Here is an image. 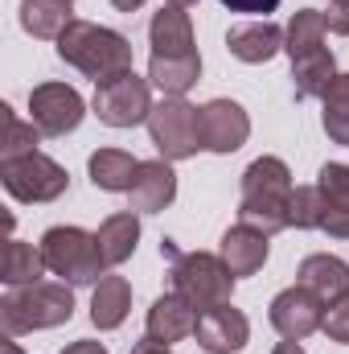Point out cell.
<instances>
[{
	"mask_svg": "<svg viewBox=\"0 0 349 354\" xmlns=\"http://www.w3.org/2000/svg\"><path fill=\"white\" fill-rule=\"evenodd\" d=\"M292 169L279 157H259L243 169L239 223L259 227L263 235H279L292 227Z\"/></svg>",
	"mask_w": 349,
	"mask_h": 354,
	"instance_id": "obj_1",
	"label": "cell"
},
{
	"mask_svg": "<svg viewBox=\"0 0 349 354\" xmlns=\"http://www.w3.org/2000/svg\"><path fill=\"white\" fill-rule=\"evenodd\" d=\"M58 58L74 71H83L87 79L107 83V79H119L132 71V41L107 25H94V21H70L66 33L58 37Z\"/></svg>",
	"mask_w": 349,
	"mask_h": 354,
	"instance_id": "obj_2",
	"label": "cell"
},
{
	"mask_svg": "<svg viewBox=\"0 0 349 354\" xmlns=\"http://www.w3.org/2000/svg\"><path fill=\"white\" fill-rule=\"evenodd\" d=\"M74 317V292L66 280H33L21 288H8L0 297V326L4 338H21L33 330H54Z\"/></svg>",
	"mask_w": 349,
	"mask_h": 354,
	"instance_id": "obj_3",
	"label": "cell"
},
{
	"mask_svg": "<svg viewBox=\"0 0 349 354\" xmlns=\"http://www.w3.org/2000/svg\"><path fill=\"white\" fill-rule=\"evenodd\" d=\"M161 256H173V292H181L197 313L214 305H230L235 276L222 264V256L210 252H173V243H161Z\"/></svg>",
	"mask_w": 349,
	"mask_h": 354,
	"instance_id": "obj_4",
	"label": "cell"
},
{
	"mask_svg": "<svg viewBox=\"0 0 349 354\" xmlns=\"http://www.w3.org/2000/svg\"><path fill=\"white\" fill-rule=\"evenodd\" d=\"M37 248L46 256V268L54 276H62L70 288L99 284L107 276V260L99 252V239L90 231H83V227H50Z\"/></svg>",
	"mask_w": 349,
	"mask_h": 354,
	"instance_id": "obj_5",
	"label": "cell"
},
{
	"mask_svg": "<svg viewBox=\"0 0 349 354\" xmlns=\"http://www.w3.org/2000/svg\"><path fill=\"white\" fill-rule=\"evenodd\" d=\"M148 136L165 161H189L201 145V107L185 99H161L148 115Z\"/></svg>",
	"mask_w": 349,
	"mask_h": 354,
	"instance_id": "obj_6",
	"label": "cell"
},
{
	"mask_svg": "<svg viewBox=\"0 0 349 354\" xmlns=\"http://www.w3.org/2000/svg\"><path fill=\"white\" fill-rule=\"evenodd\" d=\"M0 181L25 206L58 202L70 189V174L54 157H46V153H29V157H17V161H0Z\"/></svg>",
	"mask_w": 349,
	"mask_h": 354,
	"instance_id": "obj_7",
	"label": "cell"
},
{
	"mask_svg": "<svg viewBox=\"0 0 349 354\" xmlns=\"http://www.w3.org/2000/svg\"><path fill=\"white\" fill-rule=\"evenodd\" d=\"M148 87H152L148 79H140L136 71H128V75H119V79L99 83L90 107H94V115H99L107 128H136V124H148V115H152V107H157Z\"/></svg>",
	"mask_w": 349,
	"mask_h": 354,
	"instance_id": "obj_8",
	"label": "cell"
},
{
	"mask_svg": "<svg viewBox=\"0 0 349 354\" xmlns=\"http://www.w3.org/2000/svg\"><path fill=\"white\" fill-rule=\"evenodd\" d=\"M29 120L41 128V136H70L83 115H87V103L83 95L66 83H41V87L29 91Z\"/></svg>",
	"mask_w": 349,
	"mask_h": 354,
	"instance_id": "obj_9",
	"label": "cell"
},
{
	"mask_svg": "<svg viewBox=\"0 0 349 354\" xmlns=\"http://www.w3.org/2000/svg\"><path fill=\"white\" fill-rule=\"evenodd\" d=\"M251 136V115L243 103L235 99H210L201 107V145L218 157L226 153H239Z\"/></svg>",
	"mask_w": 349,
	"mask_h": 354,
	"instance_id": "obj_10",
	"label": "cell"
},
{
	"mask_svg": "<svg viewBox=\"0 0 349 354\" xmlns=\"http://www.w3.org/2000/svg\"><path fill=\"white\" fill-rule=\"evenodd\" d=\"M325 309H329V305H325V301H317L304 284H292V288H283V292L271 301L267 317H271V326L279 330V338L304 342L308 334H317V330H321Z\"/></svg>",
	"mask_w": 349,
	"mask_h": 354,
	"instance_id": "obj_11",
	"label": "cell"
},
{
	"mask_svg": "<svg viewBox=\"0 0 349 354\" xmlns=\"http://www.w3.org/2000/svg\"><path fill=\"white\" fill-rule=\"evenodd\" d=\"M197 346L210 354H239L251 342V322L235 309V305H214L206 313H197Z\"/></svg>",
	"mask_w": 349,
	"mask_h": 354,
	"instance_id": "obj_12",
	"label": "cell"
},
{
	"mask_svg": "<svg viewBox=\"0 0 349 354\" xmlns=\"http://www.w3.org/2000/svg\"><path fill=\"white\" fill-rule=\"evenodd\" d=\"M128 198H132V210H136V214H161L165 206H173V198H177L173 161H165V157H157V161H140Z\"/></svg>",
	"mask_w": 349,
	"mask_h": 354,
	"instance_id": "obj_13",
	"label": "cell"
},
{
	"mask_svg": "<svg viewBox=\"0 0 349 354\" xmlns=\"http://www.w3.org/2000/svg\"><path fill=\"white\" fill-rule=\"evenodd\" d=\"M283 41H288V33L275 25V21H243V25H235L230 33H226V50L239 58V62H247V66H259V62H271L279 50H283Z\"/></svg>",
	"mask_w": 349,
	"mask_h": 354,
	"instance_id": "obj_14",
	"label": "cell"
},
{
	"mask_svg": "<svg viewBox=\"0 0 349 354\" xmlns=\"http://www.w3.org/2000/svg\"><path fill=\"white\" fill-rule=\"evenodd\" d=\"M267 252H271V235H263L259 227H247V223H235L226 235H222V264L230 268V276H255L267 264Z\"/></svg>",
	"mask_w": 349,
	"mask_h": 354,
	"instance_id": "obj_15",
	"label": "cell"
},
{
	"mask_svg": "<svg viewBox=\"0 0 349 354\" xmlns=\"http://www.w3.org/2000/svg\"><path fill=\"white\" fill-rule=\"evenodd\" d=\"M193 330H197V309H193L181 292H165V297L152 301L148 326H144V334H148L152 342L173 346V342H181V338H189Z\"/></svg>",
	"mask_w": 349,
	"mask_h": 354,
	"instance_id": "obj_16",
	"label": "cell"
},
{
	"mask_svg": "<svg viewBox=\"0 0 349 354\" xmlns=\"http://www.w3.org/2000/svg\"><path fill=\"white\" fill-rule=\"evenodd\" d=\"M296 284H304L317 301H325V305H333V301H341L349 297V264L346 260H337V256H308L300 272H296Z\"/></svg>",
	"mask_w": 349,
	"mask_h": 354,
	"instance_id": "obj_17",
	"label": "cell"
},
{
	"mask_svg": "<svg viewBox=\"0 0 349 354\" xmlns=\"http://www.w3.org/2000/svg\"><path fill=\"white\" fill-rule=\"evenodd\" d=\"M148 41H152V54L161 58H181V54H197L193 46V21L185 8H161L152 21H148Z\"/></svg>",
	"mask_w": 349,
	"mask_h": 354,
	"instance_id": "obj_18",
	"label": "cell"
},
{
	"mask_svg": "<svg viewBox=\"0 0 349 354\" xmlns=\"http://www.w3.org/2000/svg\"><path fill=\"white\" fill-rule=\"evenodd\" d=\"M321 198H325V223L321 231L333 235V239H349V165H325L321 177Z\"/></svg>",
	"mask_w": 349,
	"mask_h": 354,
	"instance_id": "obj_19",
	"label": "cell"
},
{
	"mask_svg": "<svg viewBox=\"0 0 349 354\" xmlns=\"http://www.w3.org/2000/svg\"><path fill=\"white\" fill-rule=\"evenodd\" d=\"M197 79H201V54H181V58L152 54V62H148V83L165 99H185V91Z\"/></svg>",
	"mask_w": 349,
	"mask_h": 354,
	"instance_id": "obj_20",
	"label": "cell"
},
{
	"mask_svg": "<svg viewBox=\"0 0 349 354\" xmlns=\"http://www.w3.org/2000/svg\"><path fill=\"white\" fill-rule=\"evenodd\" d=\"M337 79V58L329 46L304 54L292 62V87H296V99H325V91L333 87Z\"/></svg>",
	"mask_w": 349,
	"mask_h": 354,
	"instance_id": "obj_21",
	"label": "cell"
},
{
	"mask_svg": "<svg viewBox=\"0 0 349 354\" xmlns=\"http://www.w3.org/2000/svg\"><path fill=\"white\" fill-rule=\"evenodd\" d=\"M136 169H140V161L123 149H94L87 161L94 189H107V194H128L132 181H136Z\"/></svg>",
	"mask_w": 349,
	"mask_h": 354,
	"instance_id": "obj_22",
	"label": "cell"
},
{
	"mask_svg": "<svg viewBox=\"0 0 349 354\" xmlns=\"http://www.w3.org/2000/svg\"><path fill=\"white\" fill-rule=\"evenodd\" d=\"M132 309V284L123 276H103L90 292V322L99 330H119Z\"/></svg>",
	"mask_w": 349,
	"mask_h": 354,
	"instance_id": "obj_23",
	"label": "cell"
},
{
	"mask_svg": "<svg viewBox=\"0 0 349 354\" xmlns=\"http://www.w3.org/2000/svg\"><path fill=\"white\" fill-rule=\"evenodd\" d=\"M94 239H99V252H103L107 268L132 260V252L140 243V218H136V210H119V214L103 218V227L94 231Z\"/></svg>",
	"mask_w": 349,
	"mask_h": 354,
	"instance_id": "obj_24",
	"label": "cell"
},
{
	"mask_svg": "<svg viewBox=\"0 0 349 354\" xmlns=\"http://www.w3.org/2000/svg\"><path fill=\"white\" fill-rule=\"evenodd\" d=\"M70 21H74L70 0H21V29L41 41H58Z\"/></svg>",
	"mask_w": 349,
	"mask_h": 354,
	"instance_id": "obj_25",
	"label": "cell"
},
{
	"mask_svg": "<svg viewBox=\"0 0 349 354\" xmlns=\"http://www.w3.org/2000/svg\"><path fill=\"white\" fill-rule=\"evenodd\" d=\"M46 272H50V268H46L41 248H33V243H25V239H8V243H4V256H0V280H4L8 288L33 284V280H41Z\"/></svg>",
	"mask_w": 349,
	"mask_h": 354,
	"instance_id": "obj_26",
	"label": "cell"
},
{
	"mask_svg": "<svg viewBox=\"0 0 349 354\" xmlns=\"http://www.w3.org/2000/svg\"><path fill=\"white\" fill-rule=\"evenodd\" d=\"M288 41H283V50H288V58L296 62V58H304V54H312V50H321L325 46V33H329V25H325V12H317V8H300L292 21H288Z\"/></svg>",
	"mask_w": 349,
	"mask_h": 354,
	"instance_id": "obj_27",
	"label": "cell"
},
{
	"mask_svg": "<svg viewBox=\"0 0 349 354\" xmlns=\"http://www.w3.org/2000/svg\"><path fill=\"white\" fill-rule=\"evenodd\" d=\"M0 161H17V157H29L37 153V140H41V128L33 120H21L8 103L0 107Z\"/></svg>",
	"mask_w": 349,
	"mask_h": 354,
	"instance_id": "obj_28",
	"label": "cell"
},
{
	"mask_svg": "<svg viewBox=\"0 0 349 354\" xmlns=\"http://www.w3.org/2000/svg\"><path fill=\"white\" fill-rule=\"evenodd\" d=\"M321 107H325V111H321V124H325L329 140L349 149V75H337V79H333V87L325 91Z\"/></svg>",
	"mask_w": 349,
	"mask_h": 354,
	"instance_id": "obj_29",
	"label": "cell"
},
{
	"mask_svg": "<svg viewBox=\"0 0 349 354\" xmlns=\"http://www.w3.org/2000/svg\"><path fill=\"white\" fill-rule=\"evenodd\" d=\"M321 223H325L321 185H296L292 189V227L296 231H321Z\"/></svg>",
	"mask_w": 349,
	"mask_h": 354,
	"instance_id": "obj_30",
	"label": "cell"
},
{
	"mask_svg": "<svg viewBox=\"0 0 349 354\" xmlns=\"http://www.w3.org/2000/svg\"><path fill=\"white\" fill-rule=\"evenodd\" d=\"M321 330H325V338H329V342H341V346H349V297L333 301V305L325 309Z\"/></svg>",
	"mask_w": 349,
	"mask_h": 354,
	"instance_id": "obj_31",
	"label": "cell"
},
{
	"mask_svg": "<svg viewBox=\"0 0 349 354\" xmlns=\"http://www.w3.org/2000/svg\"><path fill=\"white\" fill-rule=\"evenodd\" d=\"M325 25H329V33L349 37V0H329V8H325Z\"/></svg>",
	"mask_w": 349,
	"mask_h": 354,
	"instance_id": "obj_32",
	"label": "cell"
},
{
	"mask_svg": "<svg viewBox=\"0 0 349 354\" xmlns=\"http://www.w3.org/2000/svg\"><path fill=\"white\" fill-rule=\"evenodd\" d=\"M222 8H230V12H251V17H267V12H275L279 8V0H222Z\"/></svg>",
	"mask_w": 349,
	"mask_h": 354,
	"instance_id": "obj_33",
	"label": "cell"
},
{
	"mask_svg": "<svg viewBox=\"0 0 349 354\" xmlns=\"http://www.w3.org/2000/svg\"><path fill=\"white\" fill-rule=\"evenodd\" d=\"M62 354H107V346L103 342H90V338H79V342H70Z\"/></svg>",
	"mask_w": 349,
	"mask_h": 354,
	"instance_id": "obj_34",
	"label": "cell"
},
{
	"mask_svg": "<svg viewBox=\"0 0 349 354\" xmlns=\"http://www.w3.org/2000/svg\"><path fill=\"white\" fill-rule=\"evenodd\" d=\"M132 354H173V351H169V346H165V342H152V338H148V334H144V338H140V342H136V346H132Z\"/></svg>",
	"mask_w": 349,
	"mask_h": 354,
	"instance_id": "obj_35",
	"label": "cell"
},
{
	"mask_svg": "<svg viewBox=\"0 0 349 354\" xmlns=\"http://www.w3.org/2000/svg\"><path fill=\"white\" fill-rule=\"evenodd\" d=\"M271 354H304V346H300V342H292V338H283V342H279Z\"/></svg>",
	"mask_w": 349,
	"mask_h": 354,
	"instance_id": "obj_36",
	"label": "cell"
},
{
	"mask_svg": "<svg viewBox=\"0 0 349 354\" xmlns=\"http://www.w3.org/2000/svg\"><path fill=\"white\" fill-rule=\"evenodd\" d=\"M119 12H136V8H144V0H111Z\"/></svg>",
	"mask_w": 349,
	"mask_h": 354,
	"instance_id": "obj_37",
	"label": "cell"
},
{
	"mask_svg": "<svg viewBox=\"0 0 349 354\" xmlns=\"http://www.w3.org/2000/svg\"><path fill=\"white\" fill-rule=\"evenodd\" d=\"M4 354H21V346H17V342L8 338V342H4Z\"/></svg>",
	"mask_w": 349,
	"mask_h": 354,
	"instance_id": "obj_38",
	"label": "cell"
},
{
	"mask_svg": "<svg viewBox=\"0 0 349 354\" xmlns=\"http://www.w3.org/2000/svg\"><path fill=\"white\" fill-rule=\"evenodd\" d=\"M169 4H177V8H189V4H197V0H169Z\"/></svg>",
	"mask_w": 349,
	"mask_h": 354,
	"instance_id": "obj_39",
	"label": "cell"
}]
</instances>
